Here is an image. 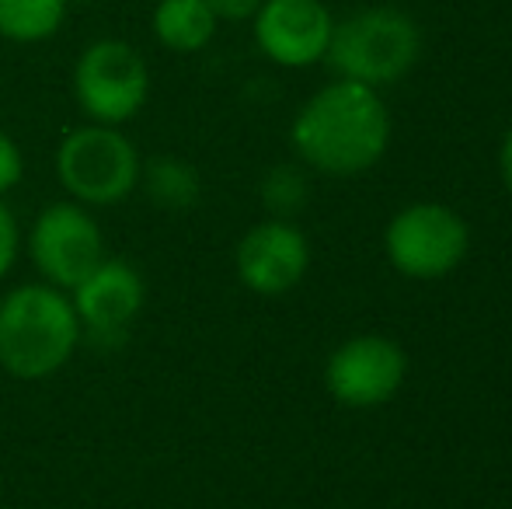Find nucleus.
Masks as SVG:
<instances>
[{
  "mask_svg": "<svg viewBox=\"0 0 512 509\" xmlns=\"http://www.w3.org/2000/svg\"><path fill=\"white\" fill-rule=\"evenodd\" d=\"M150 70L136 46L122 39H98L77 56L74 98L98 126H122L147 105Z\"/></svg>",
  "mask_w": 512,
  "mask_h": 509,
  "instance_id": "nucleus-5",
  "label": "nucleus"
},
{
  "mask_svg": "<svg viewBox=\"0 0 512 509\" xmlns=\"http://www.w3.org/2000/svg\"><path fill=\"white\" fill-rule=\"evenodd\" d=\"M147 192L161 210H189L199 199V175L178 157H154L147 164Z\"/></svg>",
  "mask_w": 512,
  "mask_h": 509,
  "instance_id": "nucleus-14",
  "label": "nucleus"
},
{
  "mask_svg": "<svg viewBox=\"0 0 512 509\" xmlns=\"http://www.w3.org/2000/svg\"><path fill=\"white\" fill-rule=\"evenodd\" d=\"M310 196V185L304 178V171L290 168V164H279L269 175L262 178V203L276 213L279 220H290L293 213L304 210Z\"/></svg>",
  "mask_w": 512,
  "mask_h": 509,
  "instance_id": "nucleus-15",
  "label": "nucleus"
},
{
  "mask_svg": "<svg viewBox=\"0 0 512 509\" xmlns=\"http://www.w3.org/2000/svg\"><path fill=\"white\" fill-rule=\"evenodd\" d=\"M408 377V356L387 335H356L331 353L324 384L345 408L387 405Z\"/></svg>",
  "mask_w": 512,
  "mask_h": 509,
  "instance_id": "nucleus-8",
  "label": "nucleus"
},
{
  "mask_svg": "<svg viewBox=\"0 0 512 509\" xmlns=\"http://www.w3.org/2000/svg\"><path fill=\"white\" fill-rule=\"evenodd\" d=\"M255 42L279 67H314L328 56L335 18L324 0H262L255 11Z\"/></svg>",
  "mask_w": 512,
  "mask_h": 509,
  "instance_id": "nucleus-9",
  "label": "nucleus"
},
{
  "mask_svg": "<svg viewBox=\"0 0 512 509\" xmlns=\"http://www.w3.org/2000/svg\"><path fill=\"white\" fill-rule=\"evenodd\" d=\"M28 252L49 286L74 290L105 262L102 227L81 203H53L35 220Z\"/></svg>",
  "mask_w": 512,
  "mask_h": 509,
  "instance_id": "nucleus-7",
  "label": "nucleus"
},
{
  "mask_svg": "<svg viewBox=\"0 0 512 509\" xmlns=\"http://www.w3.org/2000/svg\"><path fill=\"white\" fill-rule=\"evenodd\" d=\"M471 227L446 203H411L391 217L384 252L408 279H443L467 258Z\"/></svg>",
  "mask_w": 512,
  "mask_h": 509,
  "instance_id": "nucleus-6",
  "label": "nucleus"
},
{
  "mask_svg": "<svg viewBox=\"0 0 512 509\" xmlns=\"http://www.w3.org/2000/svg\"><path fill=\"white\" fill-rule=\"evenodd\" d=\"M56 175L81 206H112L140 182V154L119 126H77L56 150Z\"/></svg>",
  "mask_w": 512,
  "mask_h": 509,
  "instance_id": "nucleus-4",
  "label": "nucleus"
},
{
  "mask_svg": "<svg viewBox=\"0 0 512 509\" xmlns=\"http://www.w3.org/2000/svg\"><path fill=\"white\" fill-rule=\"evenodd\" d=\"M18 245H21V231L14 213L0 203V279L14 269V258H18Z\"/></svg>",
  "mask_w": 512,
  "mask_h": 509,
  "instance_id": "nucleus-17",
  "label": "nucleus"
},
{
  "mask_svg": "<svg viewBox=\"0 0 512 509\" xmlns=\"http://www.w3.org/2000/svg\"><path fill=\"white\" fill-rule=\"evenodd\" d=\"M67 21V0H0V39L32 46L46 42Z\"/></svg>",
  "mask_w": 512,
  "mask_h": 509,
  "instance_id": "nucleus-13",
  "label": "nucleus"
},
{
  "mask_svg": "<svg viewBox=\"0 0 512 509\" xmlns=\"http://www.w3.org/2000/svg\"><path fill=\"white\" fill-rule=\"evenodd\" d=\"M74 300L49 283H25L0 300V367L18 381L60 374L81 342Z\"/></svg>",
  "mask_w": 512,
  "mask_h": 509,
  "instance_id": "nucleus-2",
  "label": "nucleus"
},
{
  "mask_svg": "<svg viewBox=\"0 0 512 509\" xmlns=\"http://www.w3.org/2000/svg\"><path fill=\"white\" fill-rule=\"evenodd\" d=\"M418 53H422V35L405 11L366 7L345 21H335L324 60L338 70L342 81L384 88V84L401 81L415 67Z\"/></svg>",
  "mask_w": 512,
  "mask_h": 509,
  "instance_id": "nucleus-3",
  "label": "nucleus"
},
{
  "mask_svg": "<svg viewBox=\"0 0 512 509\" xmlns=\"http://www.w3.org/2000/svg\"><path fill=\"white\" fill-rule=\"evenodd\" d=\"M499 171H502V182H506V189L512 192V126H509V133L502 136V147H499Z\"/></svg>",
  "mask_w": 512,
  "mask_h": 509,
  "instance_id": "nucleus-19",
  "label": "nucleus"
},
{
  "mask_svg": "<svg viewBox=\"0 0 512 509\" xmlns=\"http://www.w3.org/2000/svg\"><path fill=\"white\" fill-rule=\"evenodd\" d=\"M21 175H25V161H21L18 143L0 129V196L11 192L21 182Z\"/></svg>",
  "mask_w": 512,
  "mask_h": 509,
  "instance_id": "nucleus-16",
  "label": "nucleus"
},
{
  "mask_svg": "<svg viewBox=\"0 0 512 509\" xmlns=\"http://www.w3.org/2000/svg\"><path fill=\"white\" fill-rule=\"evenodd\" d=\"M70 300H74L81 328H88L98 339H115L143 311L147 286H143V276L126 258H105L84 283L74 286Z\"/></svg>",
  "mask_w": 512,
  "mask_h": 509,
  "instance_id": "nucleus-11",
  "label": "nucleus"
},
{
  "mask_svg": "<svg viewBox=\"0 0 512 509\" xmlns=\"http://www.w3.org/2000/svg\"><path fill=\"white\" fill-rule=\"evenodd\" d=\"M310 245L290 220L255 224L237 245V276L258 297H283L307 276Z\"/></svg>",
  "mask_w": 512,
  "mask_h": 509,
  "instance_id": "nucleus-10",
  "label": "nucleus"
},
{
  "mask_svg": "<svg viewBox=\"0 0 512 509\" xmlns=\"http://www.w3.org/2000/svg\"><path fill=\"white\" fill-rule=\"evenodd\" d=\"M154 39L171 53H199L213 42L216 14L206 0H154Z\"/></svg>",
  "mask_w": 512,
  "mask_h": 509,
  "instance_id": "nucleus-12",
  "label": "nucleus"
},
{
  "mask_svg": "<svg viewBox=\"0 0 512 509\" xmlns=\"http://www.w3.org/2000/svg\"><path fill=\"white\" fill-rule=\"evenodd\" d=\"M216 21H248L262 7V0H206Z\"/></svg>",
  "mask_w": 512,
  "mask_h": 509,
  "instance_id": "nucleus-18",
  "label": "nucleus"
},
{
  "mask_svg": "<svg viewBox=\"0 0 512 509\" xmlns=\"http://www.w3.org/2000/svg\"><path fill=\"white\" fill-rule=\"evenodd\" d=\"M293 147L300 161L324 175H359L387 154L391 112L377 88L342 81L310 95L293 119Z\"/></svg>",
  "mask_w": 512,
  "mask_h": 509,
  "instance_id": "nucleus-1",
  "label": "nucleus"
}]
</instances>
